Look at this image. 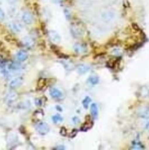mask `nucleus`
Wrapping results in <instances>:
<instances>
[{
	"instance_id": "nucleus-31",
	"label": "nucleus",
	"mask_w": 149,
	"mask_h": 150,
	"mask_svg": "<svg viewBox=\"0 0 149 150\" xmlns=\"http://www.w3.org/2000/svg\"><path fill=\"white\" fill-rule=\"evenodd\" d=\"M66 149V147H64V145H60V146H57L56 147L54 148V149H60V150H63V149Z\"/></svg>"
},
{
	"instance_id": "nucleus-12",
	"label": "nucleus",
	"mask_w": 149,
	"mask_h": 150,
	"mask_svg": "<svg viewBox=\"0 0 149 150\" xmlns=\"http://www.w3.org/2000/svg\"><path fill=\"white\" fill-rule=\"evenodd\" d=\"M73 49L74 52H76L77 53H83L87 51V48L86 45L79 43L75 44L73 47Z\"/></svg>"
},
{
	"instance_id": "nucleus-23",
	"label": "nucleus",
	"mask_w": 149,
	"mask_h": 150,
	"mask_svg": "<svg viewBox=\"0 0 149 150\" xmlns=\"http://www.w3.org/2000/svg\"><path fill=\"white\" fill-rule=\"evenodd\" d=\"M63 64H64V66L65 67V69H66V70H71V69H72V64H70V63L69 62H64L63 61L62 62Z\"/></svg>"
},
{
	"instance_id": "nucleus-7",
	"label": "nucleus",
	"mask_w": 149,
	"mask_h": 150,
	"mask_svg": "<svg viewBox=\"0 0 149 150\" xmlns=\"http://www.w3.org/2000/svg\"><path fill=\"white\" fill-rule=\"evenodd\" d=\"M70 33H71L72 35L74 38H81L83 35V31L80 28L79 26H76V25H72L70 28Z\"/></svg>"
},
{
	"instance_id": "nucleus-16",
	"label": "nucleus",
	"mask_w": 149,
	"mask_h": 150,
	"mask_svg": "<svg viewBox=\"0 0 149 150\" xmlns=\"http://www.w3.org/2000/svg\"><path fill=\"white\" fill-rule=\"evenodd\" d=\"M18 99V95L15 92H11L6 96V102L8 104H13Z\"/></svg>"
},
{
	"instance_id": "nucleus-2",
	"label": "nucleus",
	"mask_w": 149,
	"mask_h": 150,
	"mask_svg": "<svg viewBox=\"0 0 149 150\" xmlns=\"http://www.w3.org/2000/svg\"><path fill=\"white\" fill-rule=\"evenodd\" d=\"M48 35L49 39L52 41L53 43L58 44L61 42L62 38H61L60 35L57 33L56 30H51L48 33Z\"/></svg>"
},
{
	"instance_id": "nucleus-21",
	"label": "nucleus",
	"mask_w": 149,
	"mask_h": 150,
	"mask_svg": "<svg viewBox=\"0 0 149 150\" xmlns=\"http://www.w3.org/2000/svg\"><path fill=\"white\" fill-rule=\"evenodd\" d=\"M133 148L134 149H144V146L142 145L140 142H134L133 143Z\"/></svg>"
},
{
	"instance_id": "nucleus-24",
	"label": "nucleus",
	"mask_w": 149,
	"mask_h": 150,
	"mask_svg": "<svg viewBox=\"0 0 149 150\" xmlns=\"http://www.w3.org/2000/svg\"><path fill=\"white\" fill-rule=\"evenodd\" d=\"M64 15H65V17H66V20H69L70 19V17H71V14H70V11L68 10V9L66 8V9H64Z\"/></svg>"
},
{
	"instance_id": "nucleus-11",
	"label": "nucleus",
	"mask_w": 149,
	"mask_h": 150,
	"mask_svg": "<svg viewBox=\"0 0 149 150\" xmlns=\"http://www.w3.org/2000/svg\"><path fill=\"white\" fill-rule=\"evenodd\" d=\"M24 45L28 49H32L35 45V40L30 37H25L22 40Z\"/></svg>"
},
{
	"instance_id": "nucleus-9",
	"label": "nucleus",
	"mask_w": 149,
	"mask_h": 150,
	"mask_svg": "<svg viewBox=\"0 0 149 150\" xmlns=\"http://www.w3.org/2000/svg\"><path fill=\"white\" fill-rule=\"evenodd\" d=\"M6 66L9 71H20L23 69L22 64H20V63L18 62H14L6 64Z\"/></svg>"
},
{
	"instance_id": "nucleus-5",
	"label": "nucleus",
	"mask_w": 149,
	"mask_h": 150,
	"mask_svg": "<svg viewBox=\"0 0 149 150\" xmlns=\"http://www.w3.org/2000/svg\"><path fill=\"white\" fill-rule=\"evenodd\" d=\"M50 95H51L53 98L57 100H60L64 97V94H63L62 92L60 89L55 87L50 89Z\"/></svg>"
},
{
	"instance_id": "nucleus-14",
	"label": "nucleus",
	"mask_w": 149,
	"mask_h": 150,
	"mask_svg": "<svg viewBox=\"0 0 149 150\" xmlns=\"http://www.w3.org/2000/svg\"><path fill=\"white\" fill-rule=\"evenodd\" d=\"M17 59L20 62H24L28 59V55L25 51H20L16 54Z\"/></svg>"
},
{
	"instance_id": "nucleus-4",
	"label": "nucleus",
	"mask_w": 149,
	"mask_h": 150,
	"mask_svg": "<svg viewBox=\"0 0 149 150\" xmlns=\"http://www.w3.org/2000/svg\"><path fill=\"white\" fill-rule=\"evenodd\" d=\"M8 27L15 33H20L22 31V25L18 22H12L9 23Z\"/></svg>"
},
{
	"instance_id": "nucleus-13",
	"label": "nucleus",
	"mask_w": 149,
	"mask_h": 150,
	"mask_svg": "<svg viewBox=\"0 0 149 150\" xmlns=\"http://www.w3.org/2000/svg\"><path fill=\"white\" fill-rule=\"evenodd\" d=\"M93 125V122L91 120V118H90V116H89V119H87L86 118V122L84 123L83 125L82 126L81 130L83 131V132H86V131L90 129L92 127Z\"/></svg>"
},
{
	"instance_id": "nucleus-20",
	"label": "nucleus",
	"mask_w": 149,
	"mask_h": 150,
	"mask_svg": "<svg viewBox=\"0 0 149 150\" xmlns=\"http://www.w3.org/2000/svg\"><path fill=\"white\" fill-rule=\"evenodd\" d=\"M89 83H91L92 85H95V84H98L99 79L97 76H91L88 80Z\"/></svg>"
},
{
	"instance_id": "nucleus-1",
	"label": "nucleus",
	"mask_w": 149,
	"mask_h": 150,
	"mask_svg": "<svg viewBox=\"0 0 149 150\" xmlns=\"http://www.w3.org/2000/svg\"><path fill=\"white\" fill-rule=\"evenodd\" d=\"M115 13L113 12V11H106L102 13L101 17H102V20L104 22H110L115 18Z\"/></svg>"
},
{
	"instance_id": "nucleus-19",
	"label": "nucleus",
	"mask_w": 149,
	"mask_h": 150,
	"mask_svg": "<svg viewBox=\"0 0 149 150\" xmlns=\"http://www.w3.org/2000/svg\"><path fill=\"white\" fill-rule=\"evenodd\" d=\"M52 120L55 124H58V123H60L62 122L63 118L60 116V114H56V115H54V116L52 117Z\"/></svg>"
},
{
	"instance_id": "nucleus-3",
	"label": "nucleus",
	"mask_w": 149,
	"mask_h": 150,
	"mask_svg": "<svg viewBox=\"0 0 149 150\" xmlns=\"http://www.w3.org/2000/svg\"><path fill=\"white\" fill-rule=\"evenodd\" d=\"M37 131L41 135H46L49 132V127L45 122H40L37 125Z\"/></svg>"
},
{
	"instance_id": "nucleus-28",
	"label": "nucleus",
	"mask_w": 149,
	"mask_h": 150,
	"mask_svg": "<svg viewBox=\"0 0 149 150\" xmlns=\"http://www.w3.org/2000/svg\"><path fill=\"white\" fill-rule=\"evenodd\" d=\"M5 17V14L4 13V11L1 10V8H0V21H2L4 20V19Z\"/></svg>"
},
{
	"instance_id": "nucleus-8",
	"label": "nucleus",
	"mask_w": 149,
	"mask_h": 150,
	"mask_svg": "<svg viewBox=\"0 0 149 150\" xmlns=\"http://www.w3.org/2000/svg\"><path fill=\"white\" fill-rule=\"evenodd\" d=\"M22 19L23 22L26 24L30 25L33 22V17H32V14L29 11H25V12L23 13Z\"/></svg>"
},
{
	"instance_id": "nucleus-27",
	"label": "nucleus",
	"mask_w": 149,
	"mask_h": 150,
	"mask_svg": "<svg viewBox=\"0 0 149 150\" xmlns=\"http://www.w3.org/2000/svg\"><path fill=\"white\" fill-rule=\"evenodd\" d=\"M77 132H78L77 129H73V130L72 131V132H71V133H70V137H71V138L74 137V136L77 135Z\"/></svg>"
},
{
	"instance_id": "nucleus-29",
	"label": "nucleus",
	"mask_w": 149,
	"mask_h": 150,
	"mask_svg": "<svg viewBox=\"0 0 149 150\" xmlns=\"http://www.w3.org/2000/svg\"><path fill=\"white\" fill-rule=\"evenodd\" d=\"M7 1L9 4L13 5V4H15L18 2V0H7Z\"/></svg>"
},
{
	"instance_id": "nucleus-6",
	"label": "nucleus",
	"mask_w": 149,
	"mask_h": 150,
	"mask_svg": "<svg viewBox=\"0 0 149 150\" xmlns=\"http://www.w3.org/2000/svg\"><path fill=\"white\" fill-rule=\"evenodd\" d=\"M24 82V79L22 77H16V78H13L12 80L10 82V87L11 89H16V88L20 87Z\"/></svg>"
},
{
	"instance_id": "nucleus-25",
	"label": "nucleus",
	"mask_w": 149,
	"mask_h": 150,
	"mask_svg": "<svg viewBox=\"0 0 149 150\" xmlns=\"http://www.w3.org/2000/svg\"><path fill=\"white\" fill-rule=\"evenodd\" d=\"M60 134L62 136H66V135H67V130H66V129L64 127H61V129H60Z\"/></svg>"
},
{
	"instance_id": "nucleus-15",
	"label": "nucleus",
	"mask_w": 149,
	"mask_h": 150,
	"mask_svg": "<svg viewBox=\"0 0 149 150\" xmlns=\"http://www.w3.org/2000/svg\"><path fill=\"white\" fill-rule=\"evenodd\" d=\"M90 71V67L85 64H80L77 67V71L79 75L86 74Z\"/></svg>"
},
{
	"instance_id": "nucleus-34",
	"label": "nucleus",
	"mask_w": 149,
	"mask_h": 150,
	"mask_svg": "<svg viewBox=\"0 0 149 150\" xmlns=\"http://www.w3.org/2000/svg\"><path fill=\"white\" fill-rule=\"evenodd\" d=\"M146 129L149 130V122L146 124Z\"/></svg>"
},
{
	"instance_id": "nucleus-10",
	"label": "nucleus",
	"mask_w": 149,
	"mask_h": 150,
	"mask_svg": "<svg viewBox=\"0 0 149 150\" xmlns=\"http://www.w3.org/2000/svg\"><path fill=\"white\" fill-rule=\"evenodd\" d=\"M137 115L139 117L143 119L149 118V107H144L140 108L137 111Z\"/></svg>"
},
{
	"instance_id": "nucleus-18",
	"label": "nucleus",
	"mask_w": 149,
	"mask_h": 150,
	"mask_svg": "<svg viewBox=\"0 0 149 150\" xmlns=\"http://www.w3.org/2000/svg\"><path fill=\"white\" fill-rule=\"evenodd\" d=\"M91 101H92V100H91V98L89 96H86V97L83 100V101H82V105H83V107H84V109H86L89 108V106L90 105V103H91Z\"/></svg>"
},
{
	"instance_id": "nucleus-35",
	"label": "nucleus",
	"mask_w": 149,
	"mask_h": 150,
	"mask_svg": "<svg viewBox=\"0 0 149 150\" xmlns=\"http://www.w3.org/2000/svg\"><path fill=\"white\" fill-rule=\"evenodd\" d=\"M1 4V0H0V4Z\"/></svg>"
},
{
	"instance_id": "nucleus-22",
	"label": "nucleus",
	"mask_w": 149,
	"mask_h": 150,
	"mask_svg": "<svg viewBox=\"0 0 149 150\" xmlns=\"http://www.w3.org/2000/svg\"><path fill=\"white\" fill-rule=\"evenodd\" d=\"M140 93H141V95H142V96L145 98L146 96H148V93H149V91H148V89L146 87V86H143V87H142V89H141Z\"/></svg>"
},
{
	"instance_id": "nucleus-30",
	"label": "nucleus",
	"mask_w": 149,
	"mask_h": 150,
	"mask_svg": "<svg viewBox=\"0 0 149 150\" xmlns=\"http://www.w3.org/2000/svg\"><path fill=\"white\" fill-rule=\"evenodd\" d=\"M72 120V121H73V122L75 123V124H77V123L79 122V118H77V117H76V116L73 117Z\"/></svg>"
},
{
	"instance_id": "nucleus-26",
	"label": "nucleus",
	"mask_w": 149,
	"mask_h": 150,
	"mask_svg": "<svg viewBox=\"0 0 149 150\" xmlns=\"http://www.w3.org/2000/svg\"><path fill=\"white\" fill-rule=\"evenodd\" d=\"M112 54H113V55H117H117H119L121 54V51H120L119 49H114L113 51H112Z\"/></svg>"
},
{
	"instance_id": "nucleus-33",
	"label": "nucleus",
	"mask_w": 149,
	"mask_h": 150,
	"mask_svg": "<svg viewBox=\"0 0 149 150\" xmlns=\"http://www.w3.org/2000/svg\"><path fill=\"white\" fill-rule=\"evenodd\" d=\"M51 1L55 4H59V3H60L62 0H51Z\"/></svg>"
},
{
	"instance_id": "nucleus-17",
	"label": "nucleus",
	"mask_w": 149,
	"mask_h": 150,
	"mask_svg": "<svg viewBox=\"0 0 149 150\" xmlns=\"http://www.w3.org/2000/svg\"><path fill=\"white\" fill-rule=\"evenodd\" d=\"M91 113L92 116L94 118H97V116H98V107H97V104L93 103L91 106Z\"/></svg>"
},
{
	"instance_id": "nucleus-32",
	"label": "nucleus",
	"mask_w": 149,
	"mask_h": 150,
	"mask_svg": "<svg viewBox=\"0 0 149 150\" xmlns=\"http://www.w3.org/2000/svg\"><path fill=\"white\" fill-rule=\"evenodd\" d=\"M56 109L59 111H62V108L60 107V106H59V105L56 106Z\"/></svg>"
}]
</instances>
